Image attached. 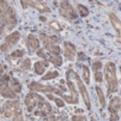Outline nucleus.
Returning <instances> with one entry per match:
<instances>
[{
  "instance_id": "obj_1",
  "label": "nucleus",
  "mask_w": 121,
  "mask_h": 121,
  "mask_svg": "<svg viewBox=\"0 0 121 121\" xmlns=\"http://www.w3.org/2000/svg\"><path fill=\"white\" fill-rule=\"evenodd\" d=\"M1 36L6 31L12 30L17 24V15L7 1H1Z\"/></svg>"
},
{
  "instance_id": "obj_2",
  "label": "nucleus",
  "mask_w": 121,
  "mask_h": 121,
  "mask_svg": "<svg viewBox=\"0 0 121 121\" xmlns=\"http://www.w3.org/2000/svg\"><path fill=\"white\" fill-rule=\"evenodd\" d=\"M104 74L108 94L117 92V88H118V82H117V77L116 64L113 61H109L106 63L104 66Z\"/></svg>"
},
{
  "instance_id": "obj_3",
  "label": "nucleus",
  "mask_w": 121,
  "mask_h": 121,
  "mask_svg": "<svg viewBox=\"0 0 121 121\" xmlns=\"http://www.w3.org/2000/svg\"><path fill=\"white\" fill-rule=\"evenodd\" d=\"M40 40L43 42L45 48L53 55H60V48L58 45H56L59 42V39L55 35H47L44 33H41L39 35Z\"/></svg>"
},
{
  "instance_id": "obj_4",
  "label": "nucleus",
  "mask_w": 121,
  "mask_h": 121,
  "mask_svg": "<svg viewBox=\"0 0 121 121\" xmlns=\"http://www.w3.org/2000/svg\"><path fill=\"white\" fill-rule=\"evenodd\" d=\"M22 106L19 100H13V101H8L6 102L1 109V115L3 117L10 118L14 117L17 114H22Z\"/></svg>"
},
{
  "instance_id": "obj_5",
  "label": "nucleus",
  "mask_w": 121,
  "mask_h": 121,
  "mask_svg": "<svg viewBox=\"0 0 121 121\" xmlns=\"http://www.w3.org/2000/svg\"><path fill=\"white\" fill-rule=\"evenodd\" d=\"M66 76H70L72 79H74V80L76 81V86H77V88H78V91L81 93V96H82V98H83V101H84L85 104L87 106V108H88V109H91V99H90L89 93H88V91H87L86 87L84 86L82 80L80 79V77L78 76V75L76 74V72H74L72 69H69V70L67 71Z\"/></svg>"
},
{
  "instance_id": "obj_6",
  "label": "nucleus",
  "mask_w": 121,
  "mask_h": 121,
  "mask_svg": "<svg viewBox=\"0 0 121 121\" xmlns=\"http://www.w3.org/2000/svg\"><path fill=\"white\" fill-rule=\"evenodd\" d=\"M66 79H67V87L70 91V95H67L64 93H61L60 95L66 103H68L70 104H76L78 103V92L76 91L75 84L73 83V80L67 76H66Z\"/></svg>"
},
{
  "instance_id": "obj_7",
  "label": "nucleus",
  "mask_w": 121,
  "mask_h": 121,
  "mask_svg": "<svg viewBox=\"0 0 121 121\" xmlns=\"http://www.w3.org/2000/svg\"><path fill=\"white\" fill-rule=\"evenodd\" d=\"M9 76H1V82H0V91L1 96L7 99H16L17 94L11 90L9 86Z\"/></svg>"
},
{
  "instance_id": "obj_8",
  "label": "nucleus",
  "mask_w": 121,
  "mask_h": 121,
  "mask_svg": "<svg viewBox=\"0 0 121 121\" xmlns=\"http://www.w3.org/2000/svg\"><path fill=\"white\" fill-rule=\"evenodd\" d=\"M59 13L61 17L69 20H74L77 18V14L73 6L67 2V1H62L60 2V8H59Z\"/></svg>"
},
{
  "instance_id": "obj_9",
  "label": "nucleus",
  "mask_w": 121,
  "mask_h": 121,
  "mask_svg": "<svg viewBox=\"0 0 121 121\" xmlns=\"http://www.w3.org/2000/svg\"><path fill=\"white\" fill-rule=\"evenodd\" d=\"M44 102V98L39 96L36 92H30L26 95L24 99V104L26 106V109L28 112H32L36 104H39L40 103Z\"/></svg>"
},
{
  "instance_id": "obj_10",
  "label": "nucleus",
  "mask_w": 121,
  "mask_h": 121,
  "mask_svg": "<svg viewBox=\"0 0 121 121\" xmlns=\"http://www.w3.org/2000/svg\"><path fill=\"white\" fill-rule=\"evenodd\" d=\"M20 33L18 31L12 32L9 35L5 37V41L3 44H1V51L2 52H7L9 48H11L14 45H16L20 39Z\"/></svg>"
},
{
  "instance_id": "obj_11",
  "label": "nucleus",
  "mask_w": 121,
  "mask_h": 121,
  "mask_svg": "<svg viewBox=\"0 0 121 121\" xmlns=\"http://www.w3.org/2000/svg\"><path fill=\"white\" fill-rule=\"evenodd\" d=\"M30 90L34 92H53V93H56L57 90L54 88V87H51V86H47V85H43V84H40V83H37V82H32L30 84Z\"/></svg>"
},
{
  "instance_id": "obj_12",
  "label": "nucleus",
  "mask_w": 121,
  "mask_h": 121,
  "mask_svg": "<svg viewBox=\"0 0 121 121\" xmlns=\"http://www.w3.org/2000/svg\"><path fill=\"white\" fill-rule=\"evenodd\" d=\"M63 51H64V56L68 60H75L76 55V47L71 44L70 42H64L63 43Z\"/></svg>"
},
{
  "instance_id": "obj_13",
  "label": "nucleus",
  "mask_w": 121,
  "mask_h": 121,
  "mask_svg": "<svg viewBox=\"0 0 121 121\" xmlns=\"http://www.w3.org/2000/svg\"><path fill=\"white\" fill-rule=\"evenodd\" d=\"M109 19L111 21V23H112L114 29L117 33V40H118V42L121 43V21L114 12L109 13Z\"/></svg>"
},
{
  "instance_id": "obj_14",
  "label": "nucleus",
  "mask_w": 121,
  "mask_h": 121,
  "mask_svg": "<svg viewBox=\"0 0 121 121\" xmlns=\"http://www.w3.org/2000/svg\"><path fill=\"white\" fill-rule=\"evenodd\" d=\"M27 3H28V6L29 7H32V8H34V9H37L39 12H41V13H48V12H51V9H50V8L45 4V3H43L42 1H27Z\"/></svg>"
},
{
  "instance_id": "obj_15",
  "label": "nucleus",
  "mask_w": 121,
  "mask_h": 121,
  "mask_svg": "<svg viewBox=\"0 0 121 121\" xmlns=\"http://www.w3.org/2000/svg\"><path fill=\"white\" fill-rule=\"evenodd\" d=\"M27 45L33 50H39L40 49V41L32 34L27 36Z\"/></svg>"
},
{
  "instance_id": "obj_16",
  "label": "nucleus",
  "mask_w": 121,
  "mask_h": 121,
  "mask_svg": "<svg viewBox=\"0 0 121 121\" xmlns=\"http://www.w3.org/2000/svg\"><path fill=\"white\" fill-rule=\"evenodd\" d=\"M48 66V60H38L36 62H35L34 64V69L35 71V73L39 76H42L46 71V68Z\"/></svg>"
},
{
  "instance_id": "obj_17",
  "label": "nucleus",
  "mask_w": 121,
  "mask_h": 121,
  "mask_svg": "<svg viewBox=\"0 0 121 121\" xmlns=\"http://www.w3.org/2000/svg\"><path fill=\"white\" fill-rule=\"evenodd\" d=\"M121 108V98L119 97H114L110 103H109V106H108V110H114L116 112H118Z\"/></svg>"
},
{
  "instance_id": "obj_18",
  "label": "nucleus",
  "mask_w": 121,
  "mask_h": 121,
  "mask_svg": "<svg viewBox=\"0 0 121 121\" xmlns=\"http://www.w3.org/2000/svg\"><path fill=\"white\" fill-rule=\"evenodd\" d=\"M9 86H10L11 90L14 91L16 94L22 92V87H21L20 83L16 80L15 78H13V77H10L9 78Z\"/></svg>"
},
{
  "instance_id": "obj_19",
  "label": "nucleus",
  "mask_w": 121,
  "mask_h": 121,
  "mask_svg": "<svg viewBox=\"0 0 121 121\" xmlns=\"http://www.w3.org/2000/svg\"><path fill=\"white\" fill-rule=\"evenodd\" d=\"M95 90H96V93H97V96H98V99H99V102H100L101 105L103 107H105V96L104 94V91H102V89L99 86H96Z\"/></svg>"
},
{
  "instance_id": "obj_20",
  "label": "nucleus",
  "mask_w": 121,
  "mask_h": 121,
  "mask_svg": "<svg viewBox=\"0 0 121 121\" xmlns=\"http://www.w3.org/2000/svg\"><path fill=\"white\" fill-rule=\"evenodd\" d=\"M82 76L84 81L86 82V84H90V80H91V70L87 65H83L82 67Z\"/></svg>"
},
{
  "instance_id": "obj_21",
  "label": "nucleus",
  "mask_w": 121,
  "mask_h": 121,
  "mask_svg": "<svg viewBox=\"0 0 121 121\" xmlns=\"http://www.w3.org/2000/svg\"><path fill=\"white\" fill-rule=\"evenodd\" d=\"M38 109H40L41 111H43L47 116H48V114H50V113H51V111H52L51 105H50L48 103L45 102V101H44V102H42V103H40V104H38Z\"/></svg>"
},
{
  "instance_id": "obj_22",
  "label": "nucleus",
  "mask_w": 121,
  "mask_h": 121,
  "mask_svg": "<svg viewBox=\"0 0 121 121\" xmlns=\"http://www.w3.org/2000/svg\"><path fill=\"white\" fill-rule=\"evenodd\" d=\"M48 60L52 64H54L56 66H60L62 64V58L60 57V55H52V56L49 57Z\"/></svg>"
},
{
  "instance_id": "obj_23",
  "label": "nucleus",
  "mask_w": 121,
  "mask_h": 121,
  "mask_svg": "<svg viewBox=\"0 0 121 121\" xmlns=\"http://www.w3.org/2000/svg\"><path fill=\"white\" fill-rule=\"evenodd\" d=\"M57 76H59L58 71L54 70V71H49L46 74L45 76L42 77L43 80H51V79H55Z\"/></svg>"
},
{
  "instance_id": "obj_24",
  "label": "nucleus",
  "mask_w": 121,
  "mask_h": 121,
  "mask_svg": "<svg viewBox=\"0 0 121 121\" xmlns=\"http://www.w3.org/2000/svg\"><path fill=\"white\" fill-rule=\"evenodd\" d=\"M31 68V60L30 59L26 58L23 60H22L21 64H20V69H22V71H27Z\"/></svg>"
},
{
  "instance_id": "obj_25",
  "label": "nucleus",
  "mask_w": 121,
  "mask_h": 121,
  "mask_svg": "<svg viewBox=\"0 0 121 121\" xmlns=\"http://www.w3.org/2000/svg\"><path fill=\"white\" fill-rule=\"evenodd\" d=\"M77 9H78V12H79V14H80L81 17H87V16L89 15V13H90L88 8L83 6V5H81V4L77 5Z\"/></svg>"
},
{
  "instance_id": "obj_26",
  "label": "nucleus",
  "mask_w": 121,
  "mask_h": 121,
  "mask_svg": "<svg viewBox=\"0 0 121 121\" xmlns=\"http://www.w3.org/2000/svg\"><path fill=\"white\" fill-rule=\"evenodd\" d=\"M48 25L49 28H51L52 30H54V31H58V32H60V31L62 30L61 26H60L57 22H55V21H50V22H48Z\"/></svg>"
},
{
  "instance_id": "obj_27",
  "label": "nucleus",
  "mask_w": 121,
  "mask_h": 121,
  "mask_svg": "<svg viewBox=\"0 0 121 121\" xmlns=\"http://www.w3.org/2000/svg\"><path fill=\"white\" fill-rule=\"evenodd\" d=\"M23 54H24V52L22 51V50H21V49H17V50H14L11 54H10V57H12V58H22V56H23Z\"/></svg>"
},
{
  "instance_id": "obj_28",
  "label": "nucleus",
  "mask_w": 121,
  "mask_h": 121,
  "mask_svg": "<svg viewBox=\"0 0 121 121\" xmlns=\"http://www.w3.org/2000/svg\"><path fill=\"white\" fill-rule=\"evenodd\" d=\"M109 113H110V121H117L119 119L117 112H116L114 110H109Z\"/></svg>"
},
{
  "instance_id": "obj_29",
  "label": "nucleus",
  "mask_w": 121,
  "mask_h": 121,
  "mask_svg": "<svg viewBox=\"0 0 121 121\" xmlns=\"http://www.w3.org/2000/svg\"><path fill=\"white\" fill-rule=\"evenodd\" d=\"M101 68H102V62L100 60H96L92 63V71L98 72V71H100Z\"/></svg>"
},
{
  "instance_id": "obj_30",
  "label": "nucleus",
  "mask_w": 121,
  "mask_h": 121,
  "mask_svg": "<svg viewBox=\"0 0 121 121\" xmlns=\"http://www.w3.org/2000/svg\"><path fill=\"white\" fill-rule=\"evenodd\" d=\"M94 77H95V80H96L97 83H102V82H103V74H102L100 71L95 72Z\"/></svg>"
},
{
  "instance_id": "obj_31",
  "label": "nucleus",
  "mask_w": 121,
  "mask_h": 121,
  "mask_svg": "<svg viewBox=\"0 0 121 121\" xmlns=\"http://www.w3.org/2000/svg\"><path fill=\"white\" fill-rule=\"evenodd\" d=\"M54 102H55V104H56V105L58 106V107H64V102L60 99V98H54Z\"/></svg>"
},
{
  "instance_id": "obj_32",
  "label": "nucleus",
  "mask_w": 121,
  "mask_h": 121,
  "mask_svg": "<svg viewBox=\"0 0 121 121\" xmlns=\"http://www.w3.org/2000/svg\"><path fill=\"white\" fill-rule=\"evenodd\" d=\"M72 121H87V118L84 116H74L72 117Z\"/></svg>"
},
{
  "instance_id": "obj_33",
  "label": "nucleus",
  "mask_w": 121,
  "mask_h": 121,
  "mask_svg": "<svg viewBox=\"0 0 121 121\" xmlns=\"http://www.w3.org/2000/svg\"><path fill=\"white\" fill-rule=\"evenodd\" d=\"M44 121H57V118L55 117L54 115H51V114H48V116L45 117V119Z\"/></svg>"
},
{
  "instance_id": "obj_34",
  "label": "nucleus",
  "mask_w": 121,
  "mask_h": 121,
  "mask_svg": "<svg viewBox=\"0 0 121 121\" xmlns=\"http://www.w3.org/2000/svg\"><path fill=\"white\" fill-rule=\"evenodd\" d=\"M12 121H24L23 120V116H22V114H17L14 116Z\"/></svg>"
},
{
  "instance_id": "obj_35",
  "label": "nucleus",
  "mask_w": 121,
  "mask_h": 121,
  "mask_svg": "<svg viewBox=\"0 0 121 121\" xmlns=\"http://www.w3.org/2000/svg\"><path fill=\"white\" fill-rule=\"evenodd\" d=\"M35 117H46L47 115H46L43 111H41L40 109H38L37 111L35 112Z\"/></svg>"
},
{
  "instance_id": "obj_36",
  "label": "nucleus",
  "mask_w": 121,
  "mask_h": 121,
  "mask_svg": "<svg viewBox=\"0 0 121 121\" xmlns=\"http://www.w3.org/2000/svg\"><path fill=\"white\" fill-rule=\"evenodd\" d=\"M36 54H37V56H39V57H42V58H46V57H47V55H46L45 53H44L43 49H39V50H37Z\"/></svg>"
},
{
  "instance_id": "obj_37",
  "label": "nucleus",
  "mask_w": 121,
  "mask_h": 121,
  "mask_svg": "<svg viewBox=\"0 0 121 121\" xmlns=\"http://www.w3.org/2000/svg\"><path fill=\"white\" fill-rule=\"evenodd\" d=\"M21 3H22V8L24 9H26L29 6H28V3H27V1H23V0H22L21 1Z\"/></svg>"
},
{
  "instance_id": "obj_38",
  "label": "nucleus",
  "mask_w": 121,
  "mask_h": 121,
  "mask_svg": "<svg viewBox=\"0 0 121 121\" xmlns=\"http://www.w3.org/2000/svg\"><path fill=\"white\" fill-rule=\"evenodd\" d=\"M39 19H40L41 21H46V19L45 18H43V17H39Z\"/></svg>"
},
{
  "instance_id": "obj_39",
  "label": "nucleus",
  "mask_w": 121,
  "mask_h": 121,
  "mask_svg": "<svg viewBox=\"0 0 121 121\" xmlns=\"http://www.w3.org/2000/svg\"><path fill=\"white\" fill-rule=\"evenodd\" d=\"M57 121H63V120L61 119V117H58V118H57Z\"/></svg>"
},
{
  "instance_id": "obj_40",
  "label": "nucleus",
  "mask_w": 121,
  "mask_h": 121,
  "mask_svg": "<svg viewBox=\"0 0 121 121\" xmlns=\"http://www.w3.org/2000/svg\"><path fill=\"white\" fill-rule=\"evenodd\" d=\"M119 70H120V73H121V65H120V67H119Z\"/></svg>"
},
{
  "instance_id": "obj_41",
  "label": "nucleus",
  "mask_w": 121,
  "mask_h": 121,
  "mask_svg": "<svg viewBox=\"0 0 121 121\" xmlns=\"http://www.w3.org/2000/svg\"><path fill=\"white\" fill-rule=\"evenodd\" d=\"M120 111H121V108H120Z\"/></svg>"
}]
</instances>
